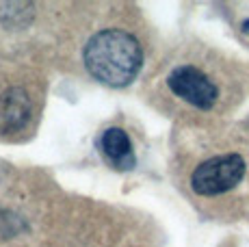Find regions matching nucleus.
Returning <instances> with one entry per match:
<instances>
[{"mask_svg": "<svg viewBox=\"0 0 249 247\" xmlns=\"http://www.w3.org/2000/svg\"><path fill=\"white\" fill-rule=\"evenodd\" d=\"M243 26H245V31L249 33V20H245V22H243Z\"/></svg>", "mask_w": 249, "mask_h": 247, "instance_id": "nucleus-6", "label": "nucleus"}, {"mask_svg": "<svg viewBox=\"0 0 249 247\" xmlns=\"http://www.w3.org/2000/svg\"><path fill=\"white\" fill-rule=\"evenodd\" d=\"M98 145H100V150L104 152V156H107L117 169H132L137 165L132 143L122 128H108V130H104Z\"/></svg>", "mask_w": 249, "mask_h": 247, "instance_id": "nucleus-5", "label": "nucleus"}, {"mask_svg": "<svg viewBox=\"0 0 249 247\" xmlns=\"http://www.w3.org/2000/svg\"><path fill=\"white\" fill-rule=\"evenodd\" d=\"M31 120V98L20 87H13L0 96V132H18Z\"/></svg>", "mask_w": 249, "mask_h": 247, "instance_id": "nucleus-4", "label": "nucleus"}, {"mask_svg": "<svg viewBox=\"0 0 249 247\" xmlns=\"http://www.w3.org/2000/svg\"><path fill=\"white\" fill-rule=\"evenodd\" d=\"M83 59L89 74L100 83L111 87H126L141 70L143 52L130 33L107 28L95 33L87 41Z\"/></svg>", "mask_w": 249, "mask_h": 247, "instance_id": "nucleus-1", "label": "nucleus"}, {"mask_svg": "<svg viewBox=\"0 0 249 247\" xmlns=\"http://www.w3.org/2000/svg\"><path fill=\"white\" fill-rule=\"evenodd\" d=\"M245 176V160L241 154H223L208 159L191 176V187L197 195H221L234 189Z\"/></svg>", "mask_w": 249, "mask_h": 247, "instance_id": "nucleus-2", "label": "nucleus"}, {"mask_svg": "<svg viewBox=\"0 0 249 247\" xmlns=\"http://www.w3.org/2000/svg\"><path fill=\"white\" fill-rule=\"evenodd\" d=\"M167 85L178 98L202 108V111L213 108V104L219 98L217 85L195 65H178V68H174L169 78H167Z\"/></svg>", "mask_w": 249, "mask_h": 247, "instance_id": "nucleus-3", "label": "nucleus"}]
</instances>
